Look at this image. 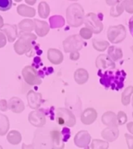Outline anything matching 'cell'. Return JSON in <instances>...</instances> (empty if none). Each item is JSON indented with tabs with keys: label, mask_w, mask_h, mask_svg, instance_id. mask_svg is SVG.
I'll return each instance as SVG.
<instances>
[{
	"label": "cell",
	"mask_w": 133,
	"mask_h": 149,
	"mask_svg": "<svg viewBox=\"0 0 133 149\" xmlns=\"http://www.w3.org/2000/svg\"><path fill=\"white\" fill-rule=\"evenodd\" d=\"M100 84L106 88L112 90H120L124 87L126 79V72L124 70H108L101 72L99 70Z\"/></svg>",
	"instance_id": "1"
},
{
	"label": "cell",
	"mask_w": 133,
	"mask_h": 149,
	"mask_svg": "<svg viewBox=\"0 0 133 149\" xmlns=\"http://www.w3.org/2000/svg\"><path fill=\"white\" fill-rule=\"evenodd\" d=\"M66 20L72 27H79L84 23L85 12L81 5L77 2L69 5L66 9Z\"/></svg>",
	"instance_id": "2"
},
{
	"label": "cell",
	"mask_w": 133,
	"mask_h": 149,
	"mask_svg": "<svg viewBox=\"0 0 133 149\" xmlns=\"http://www.w3.org/2000/svg\"><path fill=\"white\" fill-rule=\"evenodd\" d=\"M37 36L32 33H20V37L14 44V50L19 55L27 54L36 44Z\"/></svg>",
	"instance_id": "3"
},
{
	"label": "cell",
	"mask_w": 133,
	"mask_h": 149,
	"mask_svg": "<svg viewBox=\"0 0 133 149\" xmlns=\"http://www.w3.org/2000/svg\"><path fill=\"white\" fill-rule=\"evenodd\" d=\"M55 118L59 125L67 127H72L76 123V116L65 107H59L55 109Z\"/></svg>",
	"instance_id": "4"
},
{
	"label": "cell",
	"mask_w": 133,
	"mask_h": 149,
	"mask_svg": "<svg viewBox=\"0 0 133 149\" xmlns=\"http://www.w3.org/2000/svg\"><path fill=\"white\" fill-rule=\"evenodd\" d=\"M125 26L122 24L111 26L107 31V37L109 41L112 44H119L125 39L126 37Z\"/></svg>",
	"instance_id": "5"
},
{
	"label": "cell",
	"mask_w": 133,
	"mask_h": 149,
	"mask_svg": "<svg viewBox=\"0 0 133 149\" xmlns=\"http://www.w3.org/2000/svg\"><path fill=\"white\" fill-rule=\"evenodd\" d=\"M84 45V40L79 34L69 36L63 40V50L65 53H72L80 51Z\"/></svg>",
	"instance_id": "6"
},
{
	"label": "cell",
	"mask_w": 133,
	"mask_h": 149,
	"mask_svg": "<svg viewBox=\"0 0 133 149\" xmlns=\"http://www.w3.org/2000/svg\"><path fill=\"white\" fill-rule=\"evenodd\" d=\"M84 24L86 27L93 32V33L98 34L100 33L104 29V24L102 23L101 19L97 14L94 13H89L86 15H85V19H84Z\"/></svg>",
	"instance_id": "7"
},
{
	"label": "cell",
	"mask_w": 133,
	"mask_h": 149,
	"mask_svg": "<svg viewBox=\"0 0 133 149\" xmlns=\"http://www.w3.org/2000/svg\"><path fill=\"white\" fill-rule=\"evenodd\" d=\"M22 76L26 83L30 86H38L42 82L41 79L40 78L37 71L31 65H27L22 70Z\"/></svg>",
	"instance_id": "8"
},
{
	"label": "cell",
	"mask_w": 133,
	"mask_h": 149,
	"mask_svg": "<svg viewBox=\"0 0 133 149\" xmlns=\"http://www.w3.org/2000/svg\"><path fill=\"white\" fill-rule=\"evenodd\" d=\"M65 108L72 111L76 116H79L82 113V101L77 95H69L65 98Z\"/></svg>",
	"instance_id": "9"
},
{
	"label": "cell",
	"mask_w": 133,
	"mask_h": 149,
	"mask_svg": "<svg viewBox=\"0 0 133 149\" xmlns=\"http://www.w3.org/2000/svg\"><path fill=\"white\" fill-rule=\"evenodd\" d=\"M28 120L33 126L37 127H41L46 123V116L43 109H35L29 113Z\"/></svg>",
	"instance_id": "10"
},
{
	"label": "cell",
	"mask_w": 133,
	"mask_h": 149,
	"mask_svg": "<svg viewBox=\"0 0 133 149\" xmlns=\"http://www.w3.org/2000/svg\"><path fill=\"white\" fill-rule=\"evenodd\" d=\"M96 67L98 69L102 71V70H114L116 68L115 62L108 57L107 54H100L96 58Z\"/></svg>",
	"instance_id": "11"
},
{
	"label": "cell",
	"mask_w": 133,
	"mask_h": 149,
	"mask_svg": "<svg viewBox=\"0 0 133 149\" xmlns=\"http://www.w3.org/2000/svg\"><path fill=\"white\" fill-rule=\"evenodd\" d=\"M28 106L33 109H38L41 106L44 100L42 97L41 93H37L34 90H30L28 92L27 95Z\"/></svg>",
	"instance_id": "12"
},
{
	"label": "cell",
	"mask_w": 133,
	"mask_h": 149,
	"mask_svg": "<svg viewBox=\"0 0 133 149\" xmlns=\"http://www.w3.org/2000/svg\"><path fill=\"white\" fill-rule=\"evenodd\" d=\"M97 118V112L93 107H89L82 111L80 120L85 125H90L95 122Z\"/></svg>",
	"instance_id": "13"
},
{
	"label": "cell",
	"mask_w": 133,
	"mask_h": 149,
	"mask_svg": "<svg viewBox=\"0 0 133 149\" xmlns=\"http://www.w3.org/2000/svg\"><path fill=\"white\" fill-rule=\"evenodd\" d=\"M2 31L7 38L9 43H13L17 39L19 36L18 27L16 24H4L3 27L1 29Z\"/></svg>",
	"instance_id": "14"
},
{
	"label": "cell",
	"mask_w": 133,
	"mask_h": 149,
	"mask_svg": "<svg viewBox=\"0 0 133 149\" xmlns=\"http://www.w3.org/2000/svg\"><path fill=\"white\" fill-rule=\"evenodd\" d=\"M8 107L10 111L15 113H21L25 109V104L20 98L13 96L8 101Z\"/></svg>",
	"instance_id": "15"
},
{
	"label": "cell",
	"mask_w": 133,
	"mask_h": 149,
	"mask_svg": "<svg viewBox=\"0 0 133 149\" xmlns=\"http://www.w3.org/2000/svg\"><path fill=\"white\" fill-rule=\"evenodd\" d=\"M34 31L38 37H43L46 36L50 31V26L46 21L34 19Z\"/></svg>",
	"instance_id": "16"
},
{
	"label": "cell",
	"mask_w": 133,
	"mask_h": 149,
	"mask_svg": "<svg viewBox=\"0 0 133 149\" xmlns=\"http://www.w3.org/2000/svg\"><path fill=\"white\" fill-rule=\"evenodd\" d=\"M48 59L51 64L58 65H60L64 60L62 52L56 48H49L48 50Z\"/></svg>",
	"instance_id": "17"
},
{
	"label": "cell",
	"mask_w": 133,
	"mask_h": 149,
	"mask_svg": "<svg viewBox=\"0 0 133 149\" xmlns=\"http://www.w3.org/2000/svg\"><path fill=\"white\" fill-rule=\"evenodd\" d=\"M101 121L103 124L107 127H118L117 114L113 111H107L101 116Z\"/></svg>",
	"instance_id": "18"
},
{
	"label": "cell",
	"mask_w": 133,
	"mask_h": 149,
	"mask_svg": "<svg viewBox=\"0 0 133 149\" xmlns=\"http://www.w3.org/2000/svg\"><path fill=\"white\" fill-rule=\"evenodd\" d=\"M16 11L20 16H23V17L32 18V17H34L36 15V9L34 7L25 4L19 5L16 8Z\"/></svg>",
	"instance_id": "19"
},
{
	"label": "cell",
	"mask_w": 133,
	"mask_h": 149,
	"mask_svg": "<svg viewBox=\"0 0 133 149\" xmlns=\"http://www.w3.org/2000/svg\"><path fill=\"white\" fill-rule=\"evenodd\" d=\"M17 27L20 30V33H32L34 30V22L31 19H24L19 23Z\"/></svg>",
	"instance_id": "20"
},
{
	"label": "cell",
	"mask_w": 133,
	"mask_h": 149,
	"mask_svg": "<svg viewBox=\"0 0 133 149\" xmlns=\"http://www.w3.org/2000/svg\"><path fill=\"white\" fill-rule=\"evenodd\" d=\"M74 80L79 85H83L89 80V72L85 68H80L75 71Z\"/></svg>",
	"instance_id": "21"
},
{
	"label": "cell",
	"mask_w": 133,
	"mask_h": 149,
	"mask_svg": "<svg viewBox=\"0 0 133 149\" xmlns=\"http://www.w3.org/2000/svg\"><path fill=\"white\" fill-rule=\"evenodd\" d=\"M107 55L113 61H116L122 58L123 57V51L121 48L115 46V45H111L109 46L107 48Z\"/></svg>",
	"instance_id": "22"
},
{
	"label": "cell",
	"mask_w": 133,
	"mask_h": 149,
	"mask_svg": "<svg viewBox=\"0 0 133 149\" xmlns=\"http://www.w3.org/2000/svg\"><path fill=\"white\" fill-rule=\"evenodd\" d=\"M49 26L51 29L63 27L65 24V19L61 15H53L48 19Z\"/></svg>",
	"instance_id": "23"
},
{
	"label": "cell",
	"mask_w": 133,
	"mask_h": 149,
	"mask_svg": "<svg viewBox=\"0 0 133 149\" xmlns=\"http://www.w3.org/2000/svg\"><path fill=\"white\" fill-rule=\"evenodd\" d=\"M38 15L41 19H47L50 15L51 13V8L49 6L48 3L45 1H41L38 4Z\"/></svg>",
	"instance_id": "24"
},
{
	"label": "cell",
	"mask_w": 133,
	"mask_h": 149,
	"mask_svg": "<svg viewBox=\"0 0 133 149\" xmlns=\"http://www.w3.org/2000/svg\"><path fill=\"white\" fill-rule=\"evenodd\" d=\"M118 135V127H107L102 131V136L106 139L113 141L116 139Z\"/></svg>",
	"instance_id": "25"
},
{
	"label": "cell",
	"mask_w": 133,
	"mask_h": 149,
	"mask_svg": "<svg viewBox=\"0 0 133 149\" xmlns=\"http://www.w3.org/2000/svg\"><path fill=\"white\" fill-rule=\"evenodd\" d=\"M132 95H133V86H128V87H126V88L124 89L122 93H121V103H122L124 106H128V105L130 103Z\"/></svg>",
	"instance_id": "26"
},
{
	"label": "cell",
	"mask_w": 133,
	"mask_h": 149,
	"mask_svg": "<svg viewBox=\"0 0 133 149\" xmlns=\"http://www.w3.org/2000/svg\"><path fill=\"white\" fill-rule=\"evenodd\" d=\"M90 139V136L89 133L86 130H81L76 134V137H75V141L76 144L79 145H83L85 144H87Z\"/></svg>",
	"instance_id": "27"
},
{
	"label": "cell",
	"mask_w": 133,
	"mask_h": 149,
	"mask_svg": "<svg viewBox=\"0 0 133 149\" xmlns=\"http://www.w3.org/2000/svg\"><path fill=\"white\" fill-rule=\"evenodd\" d=\"M9 120L8 116L3 113H0V135H4L9 130Z\"/></svg>",
	"instance_id": "28"
},
{
	"label": "cell",
	"mask_w": 133,
	"mask_h": 149,
	"mask_svg": "<svg viewBox=\"0 0 133 149\" xmlns=\"http://www.w3.org/2000/svg\"><path fill=\"white\" fill-rule=\"evenodd\" d=\"M93 48L97 51H104L109 47V42L107 40H100L98 39H93L92 40Z\"/></svg>",
	"instance_id": "29"
},
{
	"label": "cell",
	"mask_w": 133,
	"mask_h": 149,
	"mask_svg": "<svg viewBox=\"0 0 133 149\" xmlns=\"http://www.w3.org/2000/svg\"><path fill=\"white\" fill-rule=\"evenodd\" d=\"M125 9H124L122 2L119 1L116 5H114L111 6L110 9V15L113 17H118V16H121V14L123 13Z\"/></svg>",
	"instance_id": "30"
},
{
	"label": "cell",
	"mask_w": 133,
	"mask_h": 149,
	"mask_svg": "<svg viewBox=\"0 0 133 149\" xmlns=\"http://www.w3.org/2000/svg\"><path fill=\"white\" fill-rule=\"evenodd\" d=\"M21 139L20 134L16 130H11L8 134V140L12 144H16Z\"/></svg>",
	"instance_id": "31"
},
{
	"label": "cell",
	"mask_w": 133,
	"mask_h": 149,
	"mask_svg": "<svg viewBox=\"0 0 133 149\" xmlns=\"http://www.w3.org/2000/svg\"><path fill=\"white\" fill-rule=\"evenodd\" d=\"M54 72V69L52 67H44L37 70V74L41 79H44L46 75H50Z\"/></svg>",
	"instance_id": "32"
},
{
	"label": "cell",
	"mask_w": 133,
	"mask_h": 149,
	"mask_svg": "<svg viewBox=\"0 0 133 149\" xmlns=\"http://www.w3.org/2000/svg\"><path fill=\"white\" fill-rule=\"evenodd\" d=\"M93 32L91 31L90 29H88L87 27H83L81 28V30H79V35L81 37V38L83 40H89L90 39L92 36H93Z\"/></svg>",
	"instance_id": "33"
},
{
	"label": "cell",
	"mask_w": 133,
	"mask_h": 149,
	"mask_svg": "<svg viewBox=\"0 0 133 149\" xmlns=\"http://www.w3.org/2000/svg\"><path fill=\"white\" fill-rule=\"evenodd\" d=\"M117 120L118 125H123L125 124L128 121V116L124 111H119L117 113Z\"/></svg>",
	"instance_id": "34"
},
{
	"label": "cell",
	"mask_w": 133,
	"mask_h": 149,
	"mask_svg": "<svg viewBox=\"0 0 133 149\" xmlns=\"http://www.w3.org/2000/svg\"><path fill=\"white\" fill-rule=\"evenodd\" d=\"M42 54L41 49L40 48V45L38 44H36L34 45L32 49L30 50V51L27 54V57H33V56H40Z\"/></svg>",
	"instance_id": "35"
},
{
	"label": "cell",
	"mask_w": 133,
	"mask_h": 149,
	"mask_svg": "<svg viewBox=\"0 0 133 149\" xmlns=\"http://www.w3.org/2000/svg\"><path fill=\"white\" fill-rule=\"evenodd\" d=\"M13 1L12 0H0V11H7L11 9Z\"/></svg>",
	"instance_id": "36"
},
{
	"label": "cell",
	"mask_w": 133,
	"mask_h": 149,
	"mask_svg": "<svg viewBox=\"0 0 133 149\" xmlns=\"http://www.w3.org/2000/svg\"><path fill=\"white\" fill-rule=\"evenodd\" d=\"M124 9L128 13L133 14V0H125L122 2Z\"/></svg>",
	"instance_id": "37"
},
{
	"label": "cell",
	"mask_w": 133,
	"mask_h": 149,
	"mask_svg": "<svg viewBox=\"0 0 133 149\" xmlns=\"http://www.w3.org/2000/svg\"><path fill=\"white\" fill-rule=\"evenodd\" d=\"M42 65H43V63H42L41 58L40 56H35V57H34L31 66L37 71L38 69H40V67L42 66Z\"/></svg>",
	"instance_id": "38"
},
{
	"label": "cell",
	"mask_w": 133,
	"mask_h": 149,
	"mask_svg": "<svg viewBox=\"0 0 133 149\" xmlns=\"http://www.w3.org/2000/svg\"><path fill=\"white\" fill-rule=\"evenodd\" d=\"M61 134H62V137L63 141H67L69 139L70 135H71V131H70L69 127H63L62 130V132H61Z\"/></svg>",
	"instance_id": "39"
},
{
	"label": "cell",
	"mask_w": 133,
	"mask_h": 149,
	"mask_svg": "<svg viewBox=\"0 0 133 149\" xmlns=\"http://www.w3.org/2000/svg\"><path fill=\"white\" fill-rule=\"evenodd\" d=\"M7 38L6 37V35L0 30V48L4 47L7 44Z\"/></svg>",
	"instance_id": "40"
},
{
	"label": "cell",
	"mask_w": 133,
	"mask_h": 149,
	"mask_svg": "<svg viewBox=\"0 0 133 149\" xmlns=\"http://www.w3.org/2000/svg\"><path fill=\"white\" fill-rule=\"evenodd\" d=\"M7 109H9L8 102L6 100H4V99L0 100V111L6 112Z\"/></svg>",
	"instance_id": "41"
},
{
	"label": "cell",
	"mask_w": 133,
	"mask_h": 149,
	"mask_svg": "<svg viewBox=\"0 0 133 149\" xmlns=\"http://www.w3.org/2000/svg\"><path fill=\"white\" fill-rule=\"evenodd\" d=\"M80 57V54H79V51H75V52H72L70 53L69 58L72 61H77Z\"/></svg>",
	"instance_id": "42"
},
{
	"label": "cell",
	"mask_w": 133,
	"mask_h": 149,
	"mask_svg": "<svg viewBox=\"0 0 133 149\" xmlns=\"http://www.w3.org/2000/svg\"><path fill=\"white\" fill-rule=\"evenodd\" d=\"M125 137L126 139H127V141H128V143L129 144V147H130L131 148H133V136H131V135L126 134Z\"/></svg>",
	"instance_id": "43"
},
{
	"label": "cell",
	"mask_w": 133,
	"mask_h": 149,
	"mask_svg": "<svg viewBox=\"0 0 133 149\" xmlns=\"http://www.w3.org/2000/svg\"><path fill=\"white\" fill-rule=\"evenodd\" d=\"M128 27H129V31L132 36L133 37V16H132L128 21Z\"/></svg>",
	"instance_id": "44"
},
{
	"label": "cell",
	"mask_w": 133,
	"mask_h": 149,
	"mask_svg": "<svg viewBox=\"0 0 133 149\" xmlns=\"http://www.w3.org/2000/svg\"><path fill=\"white\" fill-rule=\"evenodd\" d=\"M127 129L129 132L133 134V121L127 123Z\"/></svg>",
	"instance_id": "45"
},
{
	"label": "cell",
	"mask_w": 133,
	"mask_h": 149,
	"mask_svg": "<svg viewBox=\"0 0 133 149\" xmlns=\"http://www.w3.org/2000/svg\"><path fill=\"white\" fill-rule=\"evenodd\" d=\"M118 2L119 0H107V1H106L107 4L110 5V6H113L114 5H116Z\"/></svg>",
	"instance_id": "46"
},
{
	"label": "cell",
	"mask_w": 133,
	"mask_h": 149,
	"mask_svg": "<svg viewBox=\"0 0 133 149\" xmlns=\"http://www.w3.org/2000/svg\"><path fill=\"white\" fill-rule=\"evenodd\" d=\"M3 26H4V19L2 18V16L0 15V30L3 27Z\"/></svg>",
	"instance_id": "47"
},
{
	"label": "cell",
	"mask_w": 133,
	"mask_h": 149,
	"mask_svg": "<svg viewBox=\"0 0 133 149\" xmlns=\"http://www.w3.org/2000/svg\"><path fill=\"white\" fill-rule=\"evenodd\" d=\"M25 2H26V3H27V4L31 5V6H33V5H34L35 3H36V1H35V0H33V1H29V0H26Z\"/></svg>",
	"instance_id": "48"
},
{
	"label": "cell",
	"mask_w": 133,
	"mask_h": 149,
	"mask_svg": "<svg viewBox=\"0 0 133 149\" xmlns=\"http://www.w3.org/2000/svg\"><path fill=\"white\" fill-rule=\"evenodd\" d=\"M132 107H133V95H132Z\"/></svg>",
	"instance_id": "49"
},
{
	"label": "cell",
	"mask_w": 133,
	"mask_h": 149,
	"mask_svg": "<svg viewBox=\"0 0 133 149\" xmlns=\"http://www.w3.org/2000/svg\"><path fill=\"white\" fill-rule=\"evenodd\" d=\"M131 50H132V53H133V45L131 47Z\"/></svg>",
	"instance_id": "50"
},
{
	"label": "cell",
	"mask_w": 133,
	"mask_h": 149,
	"mask_svg": "<svg viewBox=\"0 0 133 149\" xmlns=\"http://www.w3.org/2000/svg\"><path fill=\"white\" fill-rule=\"evenodd\" d=\"M132 117H133V112H132Z\"/></svg>",
	"instance_id": "51"
}]
</instances>
